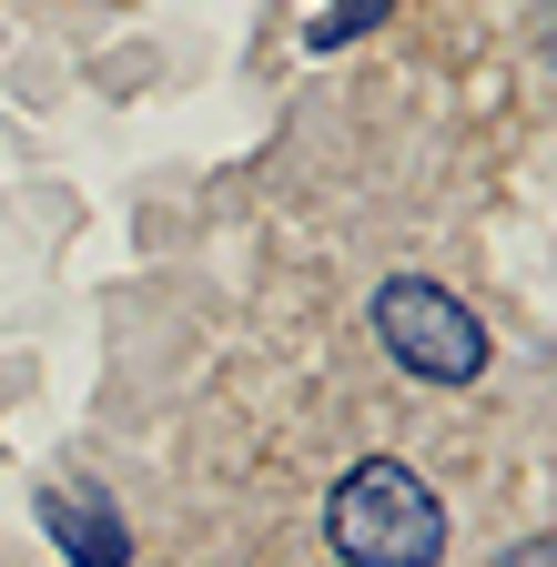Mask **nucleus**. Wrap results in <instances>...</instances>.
Returning a JSON list of instances; mask_svg holds the SVG:
<instances>
[{"instance_id":"3","label":"nucleus","mask_w":557,"mask_h":567,"mask_svg":"<svg viewBox=\"0 0 557 567\" xmlns=\"http://www.w3.org/2000/svg\"><path fill=\"white\" fill-rule=\"evenodd\" d=\"M41 527H51L61 547H72L82 567H122V557H132V537H122V517L102 507V496H92V486H82V496H72V486H51V496H41Z\"/></svg>"},{"instance_id":"1","label":"nucleus","mask_w":557,"mask_h":567,"mask_svg":"<svg viewBox=\"0 0 557 567\" xmlns=\"http://www.w3.org/2000/svg\"><path fill=\"white\" fill-rule=\"evenodd\" d=\"M324 537H334L344 567H436L446 557V507L405 456H365V466H344Z\"/></svg>"},{"instance_id":"2","label":"nucleus","mask_w":557,"mask_h":567,"mask_svg":"<svg viewBox=\"0 0 557 567\" xmlns=\"http://www.w3.org/2000/svg\"><path fill=\"white\" fill-rule=\"evenodd\" d=\"M375 344L405 375H426V385H476L486 375V324L446 295V284H426V274L375 284Z\"/></svg>"},{"instance_id":"4","label":"nucleus","mask_w":557,"mask_h":567,"mask_svg":"<svg viewBox=\"0 0 557 567\" xmlns=\"http://www.w3.org/2000/svg\"><path fill=\"white\" fill-rule=\"evenodd\" d=\"M375 21H385V0H344V11H324V21H314V51L355 41V31H375Z\"/></svg>"},{"instance_id":"6","label":"nucleus","mask_w":557,"mask_h":567,"mask_svg":"<svg viewBox=\"0 0 557 567\" xmlns=\"http://www.w3.org/2000/svg\"><path fill=\"white\" fill-rule=\"evenodd\" d=\"M547 41H557V11H547Z\"/></svg>"},{"instance_id":"5","label":"nucleus","mask_w":557,"mask_h":567,"mask_svg":"<svg viewBox=\"0 0 557 567\" xmlns=\"http://www.w3.org/2000/svg\"><path fill=\"white\" fill-rule=\"evenodd\" d=\"M507 567H557V537H537V547H517Z\"/></svg>"}]
</instances>
